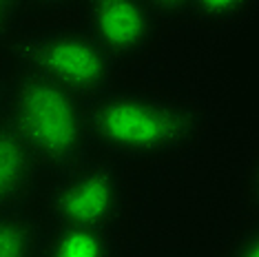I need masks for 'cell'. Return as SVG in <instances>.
Returning <instances> with one entry per match:
<instances>
[{"label":"cell","instance_id":"9","mask_svg":"<svg viewBox=\"0 0 259 257\" xmlns=\"http://www.w3.org/2000/svg\"><path fill=\"white\" fill-rule=\"evenodd\" d=\"M252 5L255 0H191L188 11L202 22L220 25L244 16Z\"/></svg>","mask_w":259,"mask_h":257},{"label":"cell","instance_id":"11","mask_svg":"<svg viewBox=\"0 0 259 257\" xmlns=\"http://www.w3.org/2000/svg\"><path fill=\"white\" fill-rule=\"evenodd\" d=\"M25 0H0V38L7 36L18 20Z\"/></svg>","mask_w":259,"mask_h":257},{"label":"cell","instance_id":"5","mask_svg":"<svg viewBox=\"0 0 259 257\" xmlns=\"http://www.w3.org/2000/svg\"><path fill=\"white\" fill-rule=\"evenodd\" d=\"M87 33L115 60L142 54L155 36V18L142 0H82Z\"/></svg>","mask_w":259,"mask_h":257},{"label":"cell","instance_id":"7","mask_svg":"<svg viewBox=\"0 0 259 257\" xmlns=\"http://www.w3.org/2000/svg\"><path fill=\"white\" fill-rule=\"evenodd\" d=\"M40 257H115L113 231L96 226H56L42 242Z\"/></svg>","mask_w":259,"mask_h":257},{"label":"cell","instance_id":"4","mask_svg":"<svg viewBox=\"0 0 259 257\" xmlns=\"http://www.w3.org/2000/svg\"><path fill=\"white\" fill-rule=\"evenodd\" d=\"M45 208L56 226L115 231L124 211V186L109 162L80 160L47 186Z\"/></svg>","mask_w":259,"mask_h":257},{"label":"cell","instance_id":"2","mask_svg":"<svg viewBox=\"0 0 259 257\" xmlns=\"http://www.w3.org/2000/svg\"><path fill=\"white\" fill-rule=\"evenodd\" d=\"M7 124L25 140L45 171L54 173L80 162L89 142L84 100L27 71L11 84Z\"/></svg>","mask_w":259,"mask_h":257},{"label":"cell","instance_id":"13","mask_svg":"<svg viewBox=\"0 0 259 257\" xmlns=\"http://www.w3.org/2000/svg\"><path fill=\"white\" fill-rule=\"evenodd\" d=\"M36 3L45 5V7H67V5L78 3V0H36Z\"/></svg>","mask_w":259,"mask_h":257},{"label":"cell","instance_id":"8","mask_svg":"<svg viewBox=\"0 0 259 257\" xmlns=\"http://www.w3.org/2000/svg\"><path fill=\"white\" fill-rule=\"evenodd\" d=\"M45 231L25 208L0 213V257H40Z\"/></svg>","mask_w":259,"mask_h":257},{"label":"cell","instance_id":"3","mask_svg":"<svg viewBox=\"0 0 259 257\" xmlns=\"http://www.w3.org/2000/svg\"><path fill=\"white\" fill-rule=\"evenodd\" d=\"M20 69L40 75L82 100L111 91L117 60L87 31L47 29L20 38L14 47Z\"/></svg>","mask_w":259,"mask_h":257},{"label":"cell","instance_id":"1","mask_svg":"<svg viewBox=\"0 0 259 257\" xmlns=\"http://www.w3.org/2000/svg\"><path fill=\"white\" fill-rule=\"evenodd\" d=\"M89 140L120 157L151 160L184 149L193 120L180 104L157 93L107 91L87 104Z\"/></svg>","mask_w":259,"mask_h":257},{"label":"cell","instance_id":"10","mask_svg":"<svg viewBox=\"0 0 259 257\" xmlns=\"http://www.w3.org/2000/svg\"><path fill=\"white\" fill-rule=\"evenodd\" d=\"M142 3L155 20H166V18H178V16L186 14L191 0H142Z\"/></svg>","mask_w":259,"mask_h":257},{"label":"cell","instance_id":"6","mask_svg":"<svg viewBox=\"0 0 259 257\" xmlns=\"http://www.w3.org/2000/svg\"><path fill=\"white\" fill-rule=\"evenodd\" d=\"M45 168L11 124H0V213L16 211L36 195Z\"/></svg>","mask_w":259,"mask_h":257},{"label":"cell","instance_id":"12","mask_svg":"<svg viewBox=\"0 0 259 257\" xmlns=\"http://www.w3.org/2000/svg\"><path fill=\"white\" fill-rule=\"evenodd\" d=\"M235 257H259V239H257V233H246L241 237L237 250H235Z\"/></svg>","mask_w":259,"mask_h":257}]
</instances>
